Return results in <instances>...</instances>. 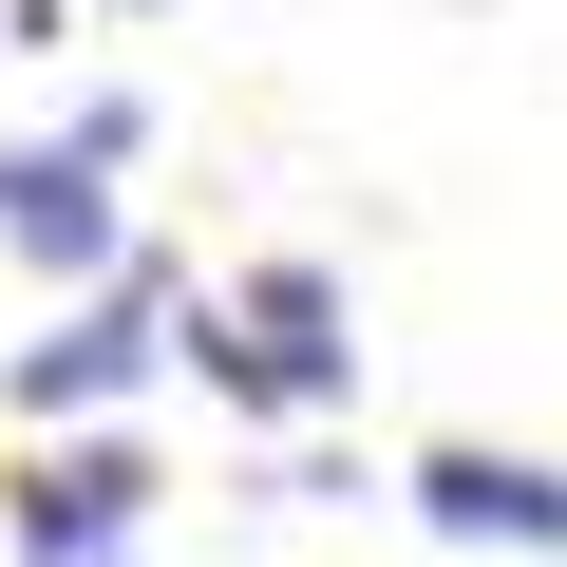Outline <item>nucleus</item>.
<instances>
[{"label":"nucleus","instance_id":"obj_4","mask_svg":"<svg viewBox=\"0 0 567 567\" xmlns=\"http://www.w3.org/2000/svg\"><path fill=\"white\" fill-rule=\"evenodd\" d=\"M398 492H416V529H435V548H529V567H567V473H548V454L435 435V454H416Z\"/></svg>","mask_w":567,"mask_h":567},{"label":"nucleus","instance_id":"obj_2","mask_svg":"<svg viewBox=\"0 0 567 567\" xmlns=\"http://www.w3.org/2000/svg\"><path fill=\"white\" fill-rule=\"evenodd\" d=\"M171 322H189V284L133 246L114 284H76V303H58V341H20V360H0V398H20L39 435H76V416H114V398L171 360Z\"/></svg>","mask_w":567,"mask_h":567},{"label":"nucleus","instance_id":"obj_5","mask_svg":"<svg viewBox=\"0 0 567 567\" xmlns=\"http://www.w3.org/2000/svg\"><path fill=\"white\" fill-rule=\"evenodd\" d=\"M0 246H20L39 284H114L133 265V208H114V152H0Z\"/></svg>","mask_w":567,"mask_h":567},{"label":"nucleus","instance_id":"obj_3","mask_svg":"<svg viewBox=\"0 0 567 567\" xmlns=\"http://www.w3.org/2000/svg\"><path fill=\"white\" fill-rule=\"evenodd\" d=\"M152 492H171V473H152V454H133L114 416H76V435H58L39 473H20V492H0V548H20V567H133Z\"/></svg>","mask_w":567,"mask_h":567},{"label":"nucleus","instance_id":"obj_6","mask_svg":"<svg viewBox=\"0 0 567 567\" xmlns=\"http://www.w3.org/2000/svg\"><path fill=\"white\" fill-rule=\"evenodd\" d=\"M114 20H171V0H114Z\"/></svg>","mask_w":567,"mask_h":567},{"label":"nucleus","instance_id":"obj_1","mask_svg":"<svg viewBox=\"0 0 567 567\" xmlns=\"http://www.w3.org/2000/svg\"><path fill=\"white\" fill-rule=\"evenodd\" d=\"M171 360H189L227 416H322V398H360V341H341V284H322V265H246V303H189Z\"/></svg>","mask_w":567,"mask_h":567}]
</instances>
